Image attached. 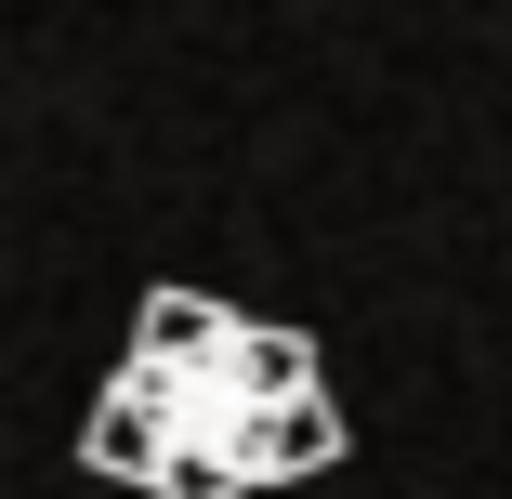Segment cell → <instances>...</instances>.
<instances>
[{
    "instance_id": "obj_1",
    "label": "cell",
    "mask_w": 512,
    "mask_h": 499,
    "mask_svg": "<svg viewBox=\"0 0 512 499\" xmlns=\"http://www.w3.org/2000/svg\"><path fill=\"white\" fill-rule=\"evenodd\" d=\"M145 408H158V486L145 499H250L263 486V421L289 394H329L316 342L302 329H224L197 368H119Z\"/></svg>"
},
{
    "instance_id": "obj_2",
    "label": "cell",
    "mask_w": 512,
    "mask_h": 499,
    "mask_svg": "<svg viewBox=\"0 0 512 499\" xmlns=\"http://www.w3.org/2000/svg\"><path fill=\"white\" fill-rule=\"evenodd\" d=\"M237 316L211 303V289H145V316H132V368H197Z\"/></svg>"
},
{
    "instance_id": "obj_3",
    "label": "cell",
    "mask_w": 512,
    "mask_h": 499,
    "mask_svg": "<svg viewBox=\"0 0 512 499\" xmlns=\"http://www.w3.org/2000/svg\"><path fill=\"white\" fill-rule=\"evenodd\" d=\"M79 460H92V473H119V486H158V408H145L132 381H106V408L79 421Z\"/></svg>"
},
{
    "instance_id": "obj_4",
    "label": "cell",
    "mask_w": 512,
    "mask_h": 499,
    "mask_svg": "<svg viewBox=\"0 0 512 499\" xmlns=\"http://www.w3.org/2000/svg\"><path fill=\"white\" fill-rule=\"evenodd\" d=\"M329 460H342V408H329V394H289V408L263 421V486H302Z\"/></svg>"
}]
</instances>
